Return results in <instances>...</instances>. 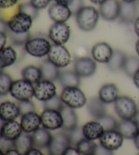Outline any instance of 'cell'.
Instances as JSON below:
<instances>
[{
  "mask_svg": "<svg viewBox=\"0 0 139 155\" xmlns=\"http://www.w3.org/2000/svg\"><path fill=\"white\" fill-rule=\"evenodd\" d=\"M76 21L78 28L84 31H92L100 17L99 10L92 6H84L77 12Z\"/></svg>",
  "mask_w": 139,
  "mask_h": 155,
  "instance_id": "cell-1",
  "label": "cell"
},
{
  "mask_svg": "<svg viewBox=\"0 0 139 155\" xmlns=\"http://www.w3.org/2000/svg\"><path fill=\"white\" fill-rule=\"evenodd\" d=\"M114 109L122 120L136 118L138 115V107L135 101L127 96H119L114 102Z\"/></svg>",
  "mask_w": 139,
  "mask_h": 155,
  "instance_id": "cell-2",
  "label": "cell"
},
{
  "mask_svg": "<svg viewBox=\"0 0 139 155\" xmlns=\"http://www.w3.org/2000/svg\"><path fill=\"white\" fill-rule=\"evenodd\" d=\"M60 98L66 106L74 109H79L87 103V98L78 86L63 87Z\"/></svg>",
  "mask_w": 139,
  "mask_h": 155,
  "instance_id": "cell-3",
  "label": "cell"
},
{
  "mask_svg": "<svg viewBox=\"0 0 139 155\" xmlns=\"http://www.w3.org/2000/svg\"><path fill=\"white\" fill-rule=\"evenodd\" d=\"M10 94L18 101L31 100L35 97V86L32 83L24 79L14 81Z\"/></svg>",
  "mask_w": 139,
  "mask_h": 155,
  "instance_id": "cell-4",
  "label": "cell"
},
{
  "mask_svg": "<svg viewBox=\"0 0 139 155\" xmlns=\"http://www.w3.org/2000/svg\"><path fill=\"white\" fill-rule=\"evenodd\" d=\"M25 51L36 58H43L48 55L52 45L47 38L44 37L30 38L24 45Z\"/></svg>",
  "mask_w": 139,
  "mask_h": 155,
  "instance_id": "cell-5",
  "label": "cell"
},
{
  "mask_svg": "<svg viewBox=\"0 0 139 155\" xmlns=\"http://www.w3.org/2000/svg\"><path fill=\"white\" fill-rule=\"evenodd\" d=\"M33 20L31 16L18 11L7 22L8 30L16 34L29 32Z\"/></svg>",
  "mask_w": 139,
  "mask_h": 155,
  "instance_id": "cell-6",
  "label": "cell"
},
{
  "mask_svg": "<svg viewBox=\"0 0 139 155\" xmlns=\"http://www.w3.org/2000/svg\"><path fill=\"white\" fill-rule=\"evenodd\" d=\"M47 56L48 60L60 68H65L71 60V53L64 45H52Z\"/></svg>",
  "mask_w": 139,
  "mask_h": 155,
  "instance_id": "cell-7",
  "label": "cell"
},
{
  "mask_svg": "<svg viewBox=\"0 0 139 155\" xmlns=\"http://www.w3.org/2000/svg\"><path fill=\"white\" fill-rule=\"evenodd\" d=\"M66 132L60 131L53 135L52 143L48 148L50 154L63 155L66 150L71 146L72 137Z\"/></svg>",
  "mask_w": 139,
  "mask_h": 155,
  "instance_id": "cell-8",
  "label": "cell"
},
{
  "mask_svg": "<svg viewBox=\"0 0 139 155\" xmlns=\"http://www.w3.org/2000/svg\"><path fill=\"white\" fill-rule=\"evenodd\" d=\"M50 41L56 45H65L71 37V28L66 23H54L48 32Z\"/></svg>",
  "mask_w": 139,
  "mask_h": 155,
  "instance_id": "cell-9",
  "label": "cell"
},
{
  "mask_svg": "<svg viewBox=\"0 0 139 155\" xmlns=\"http://www.w3.org/2000/svg\"><path fill=\"white\" fill-rule=\"evenodd\" d=\"M124 137L118 130L111 129L105 130L99 139L100 145L109 151H115L121 148Z\"/></svg>",
  "mask_w": 139,
  "mask_h": 155,
  "instance_id": "cell-10",
  "label": "cell"
},
{
  "mask_svg": "<svg viewBox=\"0 0 139 155\" xmlns=\"http://www.w3.org/2000/svg\"><path fill=\"white\" fill-rule=\"evenodd\" d=\"M42 125L50 130L62 129L63 118L60 111L54 109H44L41 114Z\"/></svg>",
  "mask_w": 139,
  "mask_h": 155,
  "instance_id": "cell-11",
  "label": "cell"
},
{
  "mask_svg": "<svg viewBox=\"0 0 139 155\" xmlns=\"http://www.w3.org/2000/svg\"><path fill=\"white\" fill-rule=\"evenodd\" d=\"M57 95V87L54 81L42 79L35 85V97L45 102Z\"/></svg>",
  "mask_w": 139,
  "mask_h": 155,
  "instance_id": "cell-12",
  "label": "cell"
},
{
  "mask_svg": "<svg viewBox=\"0 0 139 155\" xmlns=\"http://www.w3.org/2000/svg\"><path fill=\"white\" fill-rule=\"evenodd\" d=\"M97 61L88 57H82L74 61V71L80 77L92 76L97 71Z\"/></svg>",
  "mask_w": 139,
  "mask_h": 155,
  "instance_id": "cell-13",
  "label": "cell"
},
{
  "mask_svg": "<svg viewBox=\"0 0 139 155\" xmlns=\"http://www.w3.org/2000/svg\"><path fill=\"white\" fill-rule=\"evenodd\" d=\"M121 1L119 0H105L100 5L99 12L104 20L113 21L119 18Z\"/></svg>",
  "mask_w": 139,
  "mask_h": 155,
  "instance_id": "cell-14",
  "label": "cell"
},
{
  "mask_svg": "<svg viewBox=\"0 0 139 155\" xmlns=\"http://www.w3.org/2000/svg\"><path fill=\"white\" fill-rule=\"evenodd\" d=\"M23 133L22 126L16 120L4 122L1 127V139L14 141Z\"/></svg>",
  "mask_w": 139,
  "mask_h": 155,
  "instance_id": "cell-15",
  "label": "cell"
},
{
  "mask_svg": "<svg viewBox=\"0 0 139 155\" xmlns=\"http://www.w3.org/2000/svg\"><path fill=\"white\" fill-rule=\"evenodd\" d=\"M138 17V8L136 2H125L122 0L118 18L120 22L129 25L134 23Z\"/></svg>",
  "mask_w": 139,
  "mask_h": 155,
  "instance_id": "cell-16",
  "label": "cell"
},
{
  "mask_svg": "<svg viewBox=\"0 0 139 155\" xmlns=\"http://www.w3.org/2000/svg\"><path fill=\"white\" fill-rule=\"evenodd\" d=\"M114 50L107 42H98L92 49V58L97 62L107 64L113 55Z\"/></svg>",
  "mask_w": 139,
  "mask_h": 155,
  "instance_id": "cell-17",
  "label": "cell"
},
{
  "mask_svg": "<svg viewBox=\"0 0 139 155\" xmlns=\"http://www.w3.org/2000/svg\"><path fill=\"white\" fill-rule=\"evenodd\" d=\"M48 15L54 23H66L73 15V12L68 6L54 3L50 6Z\"/></svg>",
  "mask_w": 139,
  "mask_h": 155,
  "instance_id": "cell-18",
  "label": "cell"
},
{
  "mask_svg": "<svg viewBox=\"0 0 139 155\" xmlns=\"http://www.w3.org/2000/svg\"><path fill=\"white\" fill-rule=\"evenodd\" d=\"M20 124L24 132L33 133L42 125L41 115L35 111L21 115Z\"/></svg>",
  "mask_w": 139,
  "mask_h": 155,
  "instance_id": "cell-19",
  "label": "cell"
},
{
  "mask_svg": "<svg viewBox=\"0 0 139 155\" xmlns=\"http://www.w3.org/2000/svg\"><path fill=\"white\" fill-rule=\"evenodd\" d=\"M117 130L121 133L124 139L134 140L139 131V122L135 118L122 120L118 122Z\"/></svg>",
  "mask_w": 139,
  "mask_h": 155,
  "instance_id": "cell-20",
  "label": "cell"
},
{
  "mask_svg": "<svg viewBox=\"0 0 139 155\" xmlns=\"http://www.w3.org/2000/svg\"><path fill=\"white\" fill-rule=\"evenodd\" d=\"M105 130L103 124L98 120L85 123L82 129L83 137L93 141L99 140Z\"/></svg>",
  "mask_w": 139,
  "mask_h": 155,
  "instance_id": "cell-21",
  "label": "cell"
},
{
  "mask_svg": "<svg viewBox=\"0 0 139 155\" xmlns=\"http://www.w3.org/2000/svg\"><path fill=\"white\" fill-rule=\"evenodd\" d=\"M21 115L18 104L12 101H4L0 105V117L2 121L6 122L14 120Z\"/></svg>",
  "mask_w": 139,
  "mask_h": 155,
  "instance_id": "cell-22",
  "label": "cell"
},
{
  "mask_svg": "<svg viewBox=\"0 0 139 155\" xmlns=\"http://www.w3.org/2000/svg\"><path fill=\"white\" fill-rule=\"evenodd\" d=\"M63 118L62 129L67 132H73L77 129L78 117L74 109L65 105L60 111Z\"/></svg>",
  "mask_w": 139,
  "mask_h": 155,
  "instance_id": "cell-23",
  "label": "cell"
},
{
  "mask_svg": "<svg viewBox=\"0 0 139 155\" xmlns=\"http://www.w3.org/2000/svg\"><path fill=\"white\" fill-rule=\"evenodd\" d=\"M32 135L33 138L34 147L39 149L48 148L53 139V135L50 130L43 127L33 132Z\"/></svg>",
  "mask_w": 139,
  "mask_h": 155,
  "instance_id": "cell-24",
  "label": "cell"
},
{
  "mask_svg": "<svg viewBox=\"0 0 139 155\" xmlns=\"http://www.w3.org/2000/svg\"><path fill=\"white\" fill-rule=\"evenodd\" d=\"M98 97L105 104L114 103L119 97L118 87L115 84H105L98 92Z\"/></svg>",
  "mask_w": 139,
  "mask_h": 155,
  "instance_id": "cell-25",
  "label": "cell"
},
{
  "mask_svg": "<svg viewBox=\"0 0 139 155\" xmlns=\"http://www.w3.org/2000/svg\"><path fill=\"white\" fill-rule=\"evenodd\" d=\"M87 109L89 114L97 120H100L106 113L105 103L99 97H93L87 102Z\"/></svg>",
  "mask_w": 139,
  "mask_h": 155,
  "instance_id": "cell-26",
  "label": "cell"
},
{
  "mask_svg": "<svg viewBox=\"0 0 139 155\" xmlns=\"http://www.w3.org/2000/svg\"><path fill=\"white\" fill-rule=\"evenodd\" d=\"M40 68L42 72L43 79L50 80L52 81L58 80L61 73L60 68L54 65L48 60L43 61Z\"/></svg>",
  "mask_w": 139,
  "mask_h": 155,
  "instance_id": "cell-27",
  "label": "cell"
},
{
  "mask_svg": "<svg viewBox=\"0 0 139 155\" xmlns=\"http://www.w3.org/2000/svg\"><path fill=\"white\" fill-rule=\"evenodd\" d=\"M13 144L21 154H26L28 150L34 147L33 135L31 133L23 131L17 140L13 141Z\"/></svg>",
  "mask_w": 139,
  "mask_h": 155,
  "instance_id": "cell-28",
  "label": "cell"
},
{
  "mask_svg": "<svg viewBox=\"0 0 139 155\" xmlns=\"http://www.w3.org/2000/svg\"><path fill=\"white\" fill-rule=\"evenodd\" d=\"M17 60V53L12 47H5L0 49V67L2 70L14 64Z\"/></svg>",
  "mask_w": 139,
  "mask_h": 155,
  "instance_id": "cell-29",
  "label": "cell"
},
{
  "mask_svg": "<svg viewBox=\"0 0 139 155\" xmlns=\"http://www.w3.org/2000/svg\"><path fill=\"white\" fill-rule=\"evenodd\" d=\"M80 77L74 70L65 71L60 73L58 81L63 87L79 86L80 84Z\"/></svg>",
  "mask_w": 139,
  "mask_h": 155,
  "instance_id": "cell-30",
  "label": "cell"
},
{
  "mask_svg": "<svg viewBox=\"0 0 139 155\" xmlns=\"http://www.w3.org/2000/svg\"><path fill=\"white\" fill-rule=\"evenodd\" d=\"M127 55L120 50H114L113 55L107 63L109 70L112 72H118L124 69Z\"/></svg>",
  "mask_w": 139,
  "mask_h": 155,
  "instance_id": "cell-31",
  "label": "cell"
},
{
  "mask_svg": "<svg viewBox=\"0 0 139 155\" xmlns=\"http://www.w3.org/2000/svg\"><path fill=\"white\" fill-rule=\"evenodd\" d=\"M23 79L27 80L33 84H36L41 81L42 78V72L41 68L34 65H29L24 68L21 72Z\"/></svg>",
  "mask_w": 139,
  "mask_h": 155,
  "instance_id": "cell-32",
  "label": "cell"
},
{
  "mask_svg": "<svg viewBox=\"0 0 139 155\" xmlns=\"http://www.w3.org/2000/svg\"><path fill=\"white\" fill-rule=\"evenodd\" d=\"M75 146L81 155H92L96 154L98 146L93 140L83 137L77 141Z\"/></svg>",
  "mask_w": 139,
  "mask_h": 155,
  "instance_id": "cell-33",
  "label": "cell"
},
{
  "mask_svg": "<svg viewBox=\"0 0 139 155\" xmlns=\"http://www.w3.org/2000/svg\"><path fill=\"white\" fill-rule=\"evenodd\" d=\"M139 69V58L136 56H127L124 67V71L128 77H133L134 74Z\"/></svg>",
  "mask_w": 139,
  "mask_h": 155,
  "instance_id": "cell-34",
  "label": "cell"
},
{
  "mask_svg": "<svg viewBox=\"0 0 139 155\" xmlns=\"http://www.w3.org/2000/svg\"><path fill=\"white\" fill-rule=\"evenodd\" d=\"M13 79L9 74L2 71L0 74V94L2 96L10 93V88L13 84Z\"/></svg>",
  "mask_w": 139,
  "mask_h": 155,
  "instance_id": "cell-35",
  "label": "cell"
},
{
  "mask_svg": "<svg viewBox=\"0 0 139 155\" xmlns=\"http://www.w3.org/2000/svg\"><path fill=\"white\" fill-rule=\"evenodd\" d=\"M7 33L8 36L10 38V41L15 46H22V45H25L26 42L31 38L29 32L23 34H16L8 30Z\"/></svg>",
  "mask_w": 139,
  "mask_h": 155,
  "instance_id": "cell-36",
  "label": "cell"
},
{
  "mask_svg": "<svg viewBox=\"0 0 139 155\" xmlns=\"http://www.w3.org/2000/svg\"><path fill=\"white\" fill-rule=\"evenodd\" d=\"M65 105L63 103L60 97L56 95L50 99L44 102V109H54V110L61 111Z\"/></svg>",
  "mask_w": 139,
  "mask_h": 155,
  "instance_id": "cell-37",
  "label": "cell"
},
{
  "mask_svg": "<svg viewBox=\"0 0 139 155\" xmlns=\"http://www.w3.org/2000/svg\"><path fill=\"white\" fill-rule=\"evenodd\" d=\"M39 10L36 8L30 2L21 4L18 8V11L24 12L26 15L31 16L33 19L38 17Z\"/></svg>",
  "mask_w": 139,
  "mask_h": 155,
  "instance_id": "cell-38",
  "label": "cell"
},
{
  "mask_svg": "<svg viewBox=\"0 0 139 155\" xmlns=\"http://www.w3.org/2000/svg\"><path fill=\"white\" fill-rule=\"evenodd\" d=\"M105 130H111V129H117L118 126V122L115 118L113 116L111 115L105 114L103 117H101L100 120H98Z\"/></svg>",
  "mask_w": 139,
  "mask_h": 155,
  "instance_id": "cell-39",
  "label": "cell"
},
{
  "mask_svg": "<svg viewBox=\"0 0 139 155\" xmlns=\"http://www.w3.org/2000/svg\"><path fill=\"white\" fill-rule=\"evenodd\" d=\"M18 105L20 109L21 115L36 110V105L31 100L25 101H19Z\"/></svg>",
  "mask_w": 139,
  "mask_h": 155,
  "instance_id": "cell-40",
  "label": "cell"
},
{
  "mask_svg": "<svg viewBox=\"0 0 139 155\" xmlns=\"http://www.w3.org/2000/svg\"><path fill=\"white\" fill-rule=\"evenodd\" d=\"M52 0H30L31 3L38 10L44 9L49 6Z\"/></svg>",
  "mask_w": 139,
  "mask_h": 155,
  "instance_id": "cell-41",
  "label": "cell"
},
{
  "mask_svg": "<svg viewBox=\"0 0 139 155\" xmlns=\"http://www.w3.org/2000/svg\"><path fill=\"white\" fill-rule=\"evenodd\" d=\"M83 6H84V0H73L72 3L69 7L70 8L71 10L73 12V15H76L77 12Z\"/></svg>",
  "mask_w": 139,
  "mask_h": 155,
  "instance_id": "cell-42",
  "label": "cell"
},
{
  "mask_svg": "<svg viewBox=\"0 0 139 155\" xmlns=\"http://www.w3.org/2000/svg\"><path fill=\"white\" fill-rule=\"evenodd\" d=\"M18 0H0V6L2 9H8L18 4Z\"/></svg>",
  "mask_w": 139,
  "mask_h": 155,
  "instance_id": "cell-43",
  "label": "cell"
},
{
  "mask_svg": "<svg viewBox=\"0 0 139 155\" xmlns=\"http://www.w3.org/2000/svg\"><path fill=\"white\" fill-rule=\"evenodd\" d=\"M8 36V33L6 31H0V49L6 47Z\"/></svg>",
  "mask_w": 139,
  "mask_h": 155,
  "instance_id": "cell-44",
  "label": "cell"
},
{
  "mask_svg": "<svg viewBox=\"0 0 139 155\" xmlns=\"http://www.w3.org/2000/svg\"><path fill=\"white\" fill-rule=\"evenodd\" d=\"M81 155L79 153V152L78 151V150L77 149V148L76 146H69V148L66 150L65 152H64L63 155Z\"/></svg>",
  "mask_w": 139,
  "mask_h": 155,
  "instance_id": "cell-45",
  "label": "cell"
},
{
  "mask_svg": "<svg viewBox=\"0 0 139 155\" xmlns=\"http://www.w3.org/2000/svg\"><path fill=\"white\" fill-rule=\"evenodd\" d=\"M25 155H43V153L41 151V149L36 147H33L27 151Z\"/></svg>",
  "mask_w": 139,
  "mask_h": 155,
  "instance_id": "cell-46",
  "label": "cell"
},
{
  "mask_svg": "<svg viewBox=\"0 0 139 155\" xmlns=\"http://www.w3.org/2000/svg\"><path fill=\"white\" fill-rule=\"evenodd\" d=\"M5 154L7 155H22L20 152L18 151L17 148H14V147L8 149L5 152Z\"/></svg>",
  "mask_w": 139,
  "mask_h": 155,
  "instance_id": "cell-47",
  "label": "cell"
},
{
  "mask_svg": "<svg viewBox=\"0 0 139 155\" xmlns=\"http://www.w3.org/2000/svg\"><path fill=\"white\" fill-rule=\"evenodd\" d=\"M132 79L134 84L136 85V87L139 89V69L136 72V73L134 74Z\"/></svg>",
  "mask_w": 139,
  "mask_h": 155,
  "instance_id": "cell-48",
  "label": "cell"
},
{
  "mask_svg": "<svg viewBox=\"0 0 139 155\" xmlns=\"http://www.w3.org/2000/svg\"><path fill=\"white\" fill-rule=\"evenodd\" d=\"M55 3L65 5V6H70V4L72 3L73 0H54Z\"/></svg>",
  "mask_w": 139,
  "mask_h": 155,
  "instance_id": "cell-49",
  "label": "cell"
},
{
  "mask_svg": "<svg viewBox=\"0 0 139 155\" xmlns=\"http://www.w3.org/2000/svg\"><path fill=\"white\" fill-rule=\"evenodd\" d=\"M134 28L136 35L139 38V17L136 18L135 22L134 23Z\"/></svg>",
  "mask_w": 139,
  "mask_h": 155,
  "instance_id": "cell-50",
  "label": "cell"
},
{
  "mask_svg": "<svg viewBox=\"0 0 139 155\" xmlns=\"http://www.w3.org/2000/svg\"><path fill=\"white\" fill-rule=\"evenodd\" d=\"M134 142L136 148L139 150V131L137 133V135H136V137L134 138Z\"/></svg>",
  "mask_w": 139,
  "mask_h": 155,
  "instance_id": "cell-51",
  "label": "cell"
},
{
  "mask_svg": "<svg viewBox=\"0 0 139 155\" xmlns=\"http://www.w3.org/2000/svg\"><path fill=\"white\" fill-rule=\"evenodd\" d=\"M90 1L94 4L99 5L100 6V4H102L105 1V0H90Z\"/></svg>",
  "mask_w": 139,
  "mask_h": 155,
  "instance_id": "cell-52",
  "label": "cell"
},
{
  "mask_svg": "<svg viewBox=\"0 0 139 155\" xmlns=\"http://www.w3.org/2000/svg\"><path fill=\"white\" fill-rule=\"evenodd\" d=\"M135 48H136V53H137V54L139 55V39L138 40L137 42H136Z\"/></svg>",
  "mask_w": 139,
  "mask_h": 155,
  "instance_id": "cell-53",
  "label": "cell"
},
{
  "mask_svg": "<svg viewBox=\"0 0 139 155\" xmlns=\"http://www.w3.org/2000/svg\"><path fill=\"white\" fill-rule=\"evenodd\" d=\"M122 1L125 2H136L138 1V0H122Z\"/></svg>",
  "mask_w": 139,
  "mask_h": 155,
  "instance_id": "cell-54",
  "label": "cell"
},
{
  "mask_svg": "<svg viewBox=\"0 0 139 155\" xmlns=\"http://www.w3.org/2000/svg\"><path fill=\"white\" fill-rule=\"evenodd\" d=\"M138 2H139V0H138Z\"/></svg>",
  "mask_w": 139,
  "mask_h": 155,
  "instance_id": "cell-55",
  "label": "cell"
}]
</instances>
